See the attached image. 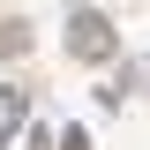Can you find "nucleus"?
Instances as JSON below:
<instances>
[{
  "mask_svg": "<svg viewBox=\"0 0 150 150\" xmlns=\"http://www.w3.org/2000/svg\"><path fill=\"white\" fill-rule=\"evenodd\" d=\"M23 112H30V105H23V90H0V143L23 128Z\"/></svg>",
  "mask_w": 150,
  "mask_h": 150,
  "instance_id": "obj_2",
  "label": "nucleus"
},
{
  "mask_svg": "<svg viewBox=\"0 0 150 150\" xmlns=\"http://www.w3.org/2000/svg\"><path fill=\"white\" fill-rule=\"evenodd\" d=\"M68 45H75L83 60H105V53H112V30H105L98 15H75V38H68Z\"/></svg>",
  "mask_w": 150,
  "mask_h": 150,
  "instance_id": "obj_1",
  "label": "nucleus"
}]
</instances>
